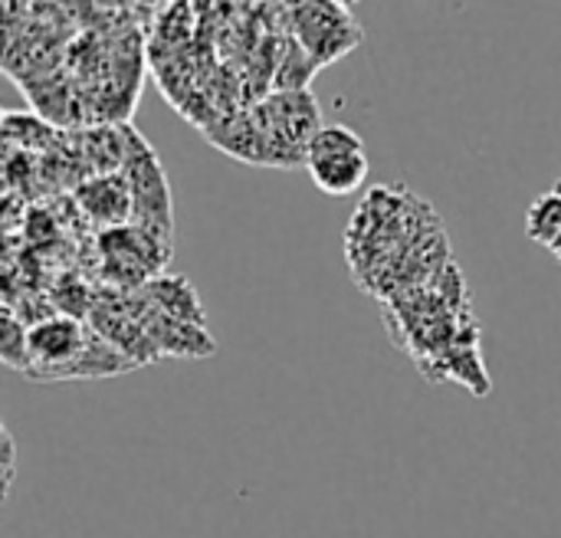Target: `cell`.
I'll return each mask as SVG.
<instances>
[{
	"mask_svg": "<svg viewBox=\"0 0 561 538\" xmlns=\"http://www.w3.org/2000/svg\"><path fill=\"white\" fill-rule=\"evenodd\" d=\"M355 151H365V141L358 138L355 128L348 125H322L309 148H306V164L309 161H322V158H335V154H355Z\"/></svg>",
	"mask_w": 561,
	"mask_h": 538,
	"instance_id": "obj_8",
	"label": "cell"
},
{
	"mask_svg": "<svg viewBox=\"0 0 561 538\" xmlns=\"http://www.w3.org/2000/svg\"><path fill=\"white\" fill-rule=\"evenodd\" d=\"M76 207L85 214V220L105 230L128 227L135 220V197L125 174L82 178V184L76 187Z\"/></svg>",
	"mask_w": 561,
	"mask_h": 538,
	"instance_id": "obj_4",
	"label": "cell"
},
{
	"mask_svg": "<svg viewBox=\"0 0 561 538\" xmlns=\"http://www.w3.org/2000/svg\"><path fill=\"white\" fill-rule=\"evenodd\" d=\"M0 358L7 368H16L26 375L30 368V329L26 322L10 309L3 306V342H0Z\"/></svg>",
	"mask_w": 561,
	"mask_h": 538,
	"instance_id": "obj_9",
	"label": "cell"
},
{
	"mask_svg": "<svg viewBox=\"0 0 561 538\" xmlns=\"http://www.w3.org/2000/svg\"><path fill=\"white\" fill-rule=\"evenodd\" d=\"M92 329H85L72 316H49L30 325V368L33 381H66L72 365L82 358Z\"/></svg>",
	"mask_w": 561,
	"mask_h": 538,
	"instance_id": "obj_3",
	"label": "cell"
},
{
	"mask_svg": "<svg viewBox=\"0 0 561 538\" xmlns=\"http://www.w3.org/2000/svg\"><path fill=\"white\" fill-rule=\"evenodd\" d=\"M122 174L128 178V187L135 197V227H145L148 233L171 240L168 181H164L158 154L151 151V145L135 128H128V161H125Z\"/></svg>",
	"mask_w": 561,
	"mask_h": 538,
	"instance_id": "obj_2",
	"label": "cell"
},
{
	"mask_svg": "<svg viewBox=\"0 0 561 538\" xmlns=\"http://www.w3.org/2000/svg\"><path fill=\"white\" fill-rule=\"evenodd\" d=\"M526 233L533 243L539 247H552L561 237V194L559 191H546L542 197L533 201L529 214H526Z\"/></svg>",
	"mask_w": 561,
	"mask_h": 538,
	"instance_id": "obj_7",
	"label": "cell"
},
{
	"mask_svg": "<svg viewBox=\"0 0 561 538\" xmlns=\"http://www.w3.org/2000/svg\"><path fill=\"white\" fill-rule=\"evenodd\" d=\"M158 312H164L168 319L174 322H184V325H197V329H207V316L201 309V299L194 293V286L181 276H158L151 279L145 289H138Z\"/></svg>",
	"mask_w": 561,
	"mask_h": 538,
	"instance_id": "obj_5",
	"label": "cell"
},
{
	"mask_svg": "<svg viewBox=\"0 0 561 538\" xmlns=\"http://www.w3.org/2000/svg\"><path fill=\"white\" fill-rule=\"evenodd\" d=\"M13 463H16V447H13L10 431H3V496H10V487H13Z\"/></svg>",
	"mask_w": 561,
	"mask_h": 538,
	"instance_id": "obj_10",
	"label": "cell"
},
{
	"mask_svg": "<svg viewBox=\"0 0 561 538\" xmlns=\"http://www.w3.org/2000/svg\"><path fill=\"white\" fill-rule=\"evenodd\" d=\"M316 187L325 191L329 197H345L352 191H358L368 178V154L355 151V154H335V158H322V161H309L306 164Z\"/></svg>",
	"mask_w": 561,
	"mask_h": 538,
	"instance_id": "obj_6",
	"label": "cell"
},
{
	"mask_svg": "<svg viewBox=\"0 0 561 538\" xmlns=\"http://www.w3.org/2000/svg\"><path fill=\"white\" fill-rule=\"evenodd\" d=\"M549 250H552V256H556V260H559V263H561V237H559V240H556V243H552V247H549Z\"/></svg>",
	"mask_w": 561,
	"mask_h": 538,
	"instance_id": "obj_11",
	"label": "cell"
},
{
	"mask_svg": "<svg viewBox=\"0 0 561 538\" xmlns=\"http://www.w3.org/2000/svg\"><path fill=\"white\" fill-rule=\"evenodd\" d=\"M289 23L296 30V43L316 66L335 62L362 43V26L345 3H293Z\"/></svg>",
	"mask_w": 561,
	"mask_h": 538,
	"instance_id": "obj_1",
	"label": "cell"
}]
</instances>
